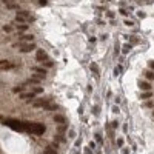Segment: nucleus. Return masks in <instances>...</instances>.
Listing matches in <instances>:
<instances>
[{
  "instance_id": "f257e3e1",
  "label": "nucleus",
  "mask_w": 154,
  "mask_h": 154,
  "mask_svg": "<svg viewBox=\"0 0 154 154\" xmlns=\"http://www.w3.org/2000/svg\"><path fill=\"white\" fill-rule=\"evenodd\" d=\"M48 60V54H46V51L42 49V48H39L36 51V62H46Z\"/></svg>"
},
{
  "instance_id": "f03ea898",
  "label": "nucleus",
  "mask_w": 154,
  "mask_h": 154,
  "mask_svg": "<svg viewBox=\"0 0 154 154\" xmlns=\"http://www.w3.org/2000/svg\"><path fill=\"white\" fill-rule=\"evenodd\" d=\"M42 85V80H40V77H32V79H29V80H26L22 86H40Z\"/></svg>"
},
{
  "instance_id": "7ed1b4c3",
  "label": "nucleus",
  "mask_w": 154,
  "mask_h": 154,
  "mask_svg": "<svg viewBox=\"0 0 154 154\" xmlns=\"http://www.w3.org/2000/svg\"><path fill=\"white\" fill-rule=\"evenodd\" d=\"M36 43H28V45H22L20 43V53H29V51L36 49Z\"/></svg>"
},
{
  "instance_id": "20e7f679",
  "label": "nucleus",
  "mask_w": 154,
  "mask_h": 154,
  "mask_svg": "<svg viewBox=\"0 0 154 154\" xmlns=\"http://www.w3.org/2000/svg\"><path fill=\"white\" fill-rule=\"evenodd\" d=\"M137 86H139L140 89H143V91H151V83H148V82H145V80H139V82H137Z\"/></svg>"
},
{
  "instance_id": "39448f33",
  "label": "nucleus",
  "mask_w": 154,
  "mask_h": 154,
  "mask_svg": "<svg viewBox=\"0 0 154 154\" xmlns=\"http://www.w3.org/2000/svg\"><path fill=\"white\" fill-rule=\"evenodd\" d=\"M43 108H45L46 111H59V105H56V103H49V100L43 105Z\"/></svg>"
},
{
  "instance_id": "423d86ee",
  "label": "nucleus",
  "mask_w": 154,
  "mask_h": 154,
  "mask_svg": "<svg viewBox=\"0 0 154 154\" xmlns=\"http://www.w3.org/2000/svg\"><path fill=\"white\" fill-rule=\"evenodd\" d=\"M32 71L36 72V74H39L40 77H45V76L48 74V71L45 70V68H39V66H34V68H32Z\"/></svg>"
},
{
  "instance_id": "0eeeda50",
  "label": "nucleus",
  "mask_w": 154,
  "mask_h": 154,
  "mask_svg": "<svg viewBox=\"0 0 154 154\" xmlns=\"http://www.w3.org/2000/svg\"><path fill=\"white\" fill-rule=\"evenodd\" d=\"M19 39L23 42H31L34 40V34H19Z\"/></svg>"
},
{
  "instance_id": "6e6552de",
  "label": "nucleus",
  "mask_w": 154,
  "mask_h": 154,
  "mask_svg": "<svg viewBox=\"0 0 154 154\" xmlns=\"http://www.w3.org/2000/svg\"><path fill=\"white\" fill-rule=\"evenodd\" d=\"M53 120L56 123H66V119H65L63 114H56V116L53 117Z\"/></svg>"
},
{
  "instance_id": "1a4fd4ad",
  "label": "nucleus",
  "mask_w": 154,
  "mask_h": 154,
  "mask_svg": "<svg viewBox=\"0 0 154 154\" xmlns=\"http://www.w3.org/2000/svg\"><path fill=\"white\" fill-rule=\"evenodd\" d=\"M34 97H37V96L34 94L32 91H29V93H25V91H23V93L20 94V99H25V100H28V99H34Z\"/></svg>"
},
{
  "instance_id": "9d476101",
  "label": "nucleus",
  "mask_w": 154,
  "mask_h": 154,
  "mask_svg": "<svg viewBox=\"0 0 154 154\" xmlns=\"http://www.w3.org/2000/svg\"><path fill=\"white\" fill-rule=\"evenodd\" d=\"M153 97V93L151 91H143L142 94H139V99L140 100H148V99H151Z\"/></svg>"
},
{
  "instance_id": "9b49d317",
  "label": "nucleus",
  "mask_w": 154,
  "mask_h": 154,
  "mask_svg": "<svg viewBox=\"0 0 154 154\" xmlns=\"http://www.w3.org/2000/svg\"><path fill=\"white\" fill-rule=\"evenodd\" d=\"M15 28H17L19 31H28L29 25H28V23H15Z\"/></svg>"
},
{
  "instance_id": "f8f14e48",
  "label": "nucleus",
  "mask_w": 154,
  "mask_h": 154,
  "mask_svg": "<svg viewBox=\"0 0 154 154\" xmlns=\"http://www.w3.org/2000/svg\"><path fill=\"white\" fill-rule=\"evenodd\" d=\"M43 154H57V151L54 150L53 146H46V148H45V151H43Z\"/></svg>"
},
{
  "instance_id": "ddd939ff",
  "label": "nucleus",
  "mask_w": 154,
  "mask_h": 154,
  "mask_svg": "<svg viewBox=\"0 0 154 154\" xmlns=\"http://www.w3.org/2000/svg\"><path fill=\"white\" fill-rule=\"evenodd\" d=\"M32 93L36 94V96H40V94L43 93V88H42V86H34V88H32Z\"/></svg>"
},
{
  "instance_id": "4468645a",
  "label": "nucleus",
  "mask_w": 154,
  "mask_h": 154,
  "mask_svg": "<svg viewBox=\"0 0 154 154\" xmlns=\"http://www.w3.org/2000/svg\"><path fill=\"white\" fill-rule=\"evenodd\" d=\"M131 48H133V45H131V43H125V45H123V49H122V53H123V56H125V54H126V53H128V51H129Z\"/></svg>"
},
{
  "instance_id": "2eb2a0df",
  "label": "nucleus",
  "mask_w": 154,
  "mask_h": 154,
  "mask_svg": "<svg viewBox=\"0 0 154 154\" xmlns=\"http://www.w3.org/2000/svg\"><path fill=\"white\" fill-rule=\"evenodd\" d=\"M94 139H96V142H97L99 145H103V139H102V136L99 134V133H96V136H94Z\"/></svg>"
},
{
  "instance_id": "dca6fc26",
  "label": "nucleus",
  "mask_w": 154,
  "mask_h": 154,
  "mask_svg": "<svg viewBox=\"0 0 154 154\" xmlns=\"http://www.w3.org/2000/svg\"><path fill=\"white\" fill-rule=\"evenodd\" d=\"M91 71L94 74H100V70L97 68V63H91Z\"/></svg>"
},
{
  "instance_id": "f3484780",
  "label": "nucleus",
  "mask_w": 154,
  "mask_h": 154,
  "mask_svg": "<svg viewBox=\"0 0 154 154\" xmlns=\"http://www.w3.org/2000/svg\"><path fill=\"white\" fill-rule=\"evenodd\" d=\"M145 77L150 79V80H154V71H146L145 72Z\"/></svg>"
},
{
  "instance_id": "a211bd4d",
  "label": "nucleus",
  "mask_w": 154,
  "mask_h": 154,
  "mask_svg": "<svg viewBox=\"0 0 154 154\" xmlns=\"http://www.w3.org/2000/svg\"><path fill=\"white\" fill-rule=\"evenodd\" d=\"M123 143H125V140H123V137H119V139L116 140V145H117L119 148H123Z\"/></svg>"
},
{
  "instance_id": "6ab92c4d",
  "label": "nucleus",
  "mask_w": 154,
  "mask_h": 154,
  "mask_svg": "<svg viewBox=\"0 0 154 154\" xmlns=\"http://www.w3.org/2000/svg\"><path fill=\"white\" fill-rule=\"evenodd\" d=\"M122 70H123V68H122L120 65H119V66H116V70H114V72H112V74H114V77H117L119 74H120V71H122Z\"/></svg>"
},
{
  "instance_id": "aec40b11",
  "label": "nucleus",
  "mask_w": 154,
  "mask_h": 154,
  "mask_svg": "<svg viewBox=\"0 0 154 154\" xmlns=\"http://www.w3.org/2000/svg\"><path fill=\"white\" fill-rule=\"evenodd\" d=\"M143 105H145L146 108H154V102H151V100H146Z\"/></svg>"
},
{
  "instance_id": "412c9836",
  "label": "nucleus",
  "mask_w": 154,
  "mask_h": 154,
  "mask_svg": "<svg viewBox=\"0 0 154 154\" xmlns=\"http://www.w3.org/2000/svg\"><path fill=\"white\" fill-rule=\"evenodd\" d=\"M148 68H150V71H154V60L148 62Z\"/></svg>"
},
{
  "instance_id": "4be33fe9",
  "label": "nucleus",
  "mask_w": 154,
  "mask_h": 154,
  "mask_svg": "<svg viewBox=\"0 0 154 154\" xmlns=\"http://www.w3.org/2000/svg\"><path fill=\"white\" fill-rule=\"evenodd\" d=\"M3 29L6 31V32H13V26H11V25H6V26H3Z\"/></svg>"
},
{
  "instance_id": "5701e85b",
  "label": "nucleus",
  "mask_w": 154,
  "mask_h": 154,
  "mask_svg": "<svg viewBox=\"0 0 154 154\" xmlns=\"http://www.w3.org/2000/svg\"><path fill=\"white\" fill-rule=\"evenodd\" d=\"M68 136H70V139H74V137H76L77 134H76V131H74V129H71V131H70V134H68Z\"/></svg>"
},
{
  "instance_id": "b1692460",
  "label": "nucleus",
  "mask_w": 154,
  "mask_h": 154,
  "mask_svg": "<svg viewBox=\"0 0 154 154\" xmlns=\"http://www.w3.org/2000/svg\"><path fill=\"white\" fill-rule=\"evenodd\" d=\"M43 65H45V66L48 68V66H53L54 63H53V62H49V60H46V62H43Z\"/></svg>"
},
{
  "instance_id": "393cba45",
  "label": "nucleus",
  "mask_w": 154,
  "mask_h": 154,
  "mask_svg": "<svg viewBox=\"0 0 154 154\" xmlns=\"http://www.w3.org/2000/svg\"><path fill=\"white\" fill-rule=\"evenodd\" d=\"M99 111H100V108H99V106H94V108H93V114H94V116H96V114H97Z\"/></svg>"
},
{
  "instance_id": "a878e982",
  "label": "nucleus",
  "mask_w": 154,
  "mask_h": 154,
  "mask_svg": "<svg viewBox=\"0 0 154 154\" xmlns=\"http://www.w3.org/2000/svg\"><path fill=\"white\" fill-rule=\"evenodd\" d=\"M119 11H120V14H123V15H128V11L125 9V8H120Z\"/></svg>"
},
{
  "instance_id": "bb28decb",
  "label": "nucleus",
  "mask_w": 154,
  "mask_h": 154,
  "mask_svg": "<svg viewBox=\"0 0 154 154\" xmlns=\"http://www.w3.org/2000/svg\"><path fill=\"white\" fill-rule=\"evenodd\" d=\"M117 125H119V123H117V120H112L110 126H111V128H117Z\"/></svg>"
},
{
  "instance_id": "cd10ccee",
  "label": "nucleus",
  "mask_w": 154,
  "mask_h": 154,
  "mask_svg": "<svg viewBox=\"0 0 154 154\" xmlns=\"http://www.w3.org/2000/svg\"><path fill=\"white\" fill-rule=\"evenodd\" d=\"M83 154H93V153H91V148H85V150H83Z\"/></svg>"
},
{
  "instance_id": "c85d7f7f",
  "label": "nucleus",
  "mask_w": 154,
  "mask_h": 154,
  "mask_svg": "<svg viewBox=\"0 0 154 154\" xmlns=\"http://www.w3.org/2000/svg\"><path fill=\"white\" fill-rule=\"evenodd\" d=\"M137 15H139V17H140V19H143V17H145V15H146V14H145V13H143V11H139V13H137Z\"/></svg>"
},
{
  "instance_id": "c756f323",
  "label": "nucleus",
  "mask_w": 154,
  "mask_h": 154,
  "mask_svg": "<svg viewBox=\"0 0 154 154\" xmlns=\"http://www.w3.org/2000/svg\"><path fill=\"white\" fill-rule=\"evenodd\" d=\"M125 25H128V26H133V25H134V22H131V20H125Z\"/></svg>"
},
{
  "instance_id": "7c9ffc66",
  "label": "nucleus",
  "mask_w": 154,
  "mask_h": 154,
  "mask_svg": "<svg viewBox=\"0 0 154 154\" xmlns=\"http://www.w3.org/2000/svg\"><path fill=\"white\" fill-rule=\"evenodd\" d=\"M122 154H129V150L128 148H122Z\"/></svg>"
},
{
  "instance_id": "2f4dec72",
  "label": "nucleus",
  "mask_w": 154,
  "mask_h": 154,
  "mask_svg": "<svg viewBox=\"0 0 154 154\" xmlns=\"http://www.w3.org/2000/svg\"><path fill=\"white\" fill-rule=\"evenodd\" d=\"M88 148H91V150H93V148H96V142H89V146Z\"/></svg>"
},
{
  "instance_id": "473e14b6",
  "label": "nucleus",
  "mask_w": 154,
  "mask_h": 154,
  "mask_svg": "<svg viewBox=\"0 0 154 154\" xmlns=\"http://www.w3.org/2000/svg\"><path fill=\"white\" fill-rule=\"evenodd\" d=\"M112 112L117 114V112H119V106H112Z\"/></svg>"
},
{
  "instance_id": "72a5a7b5",
  "label": "nucleus",
  "mask_w": 154,
  "mask_h": 154,
  "mask_svg": "<svg viewBox=\"0 0 154 154\" xmlns=\"http://www.w3.org/2000/svg\"><path fill=\"white\" fill-rule=\"evenodd\" d=\"M80 145H82V140L77 139V140H76V146H80Z\"/></svg>"
},
{
  "instance_id": "f704fd0d",
  "label": "nucleus",
  "mask_w": 154,
  "mask_h": 154,
  "mask_svg": "<svg viewBox=\"0 0 154 154\" xmlns=\"http://www.w3.org/2000/svg\"><path fill=\"white\" fill-rule=\"evenodd\" d=\"M106 15H108V17H110V19H114V13H108Z\"/></svg>"
},
{
  "instance_id": "c9c22d12",
  "label": "nucleus",
  "mask_w": 154,
  "mask_h": 154,
  "mask_svg": "<svg viewBox=\"0 0 154 154\" xmlns=\"http://www.w3.org/2000/svg\"><path fill=\"white\" fill-rule=\"evenodd\" d=\"M106 97H108V99H111V97H112V93H111V91H108V94H106Z\"/></svg>"
},
{
  "instance_id": "e433bc0d",
  "label": "nucleus",
  "mask_w": 154,
  "mask_h": 154,
  "mask_svg": "<svg viewBox=\"0 0 154 154\" xmlns=\"http://www.w3.org/2000/svg\"><path fill=\"white\" fill-rule=\"evenodd\" d=\"M97 154H102V153H100V151H99V153H97Z\"/></svg>"
}]
</instances>
